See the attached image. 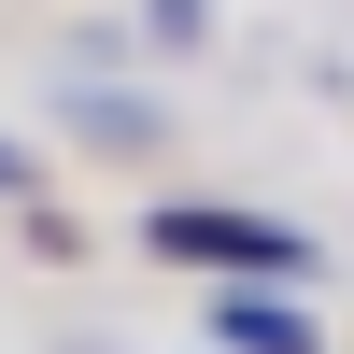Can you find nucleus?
Returning a JSON list of instances; mask_svg holds the SVG:
<instances>
[{"label": "nucleus", "mask_w": 354, "mask_h": 354, "mask_svg": "<svg viewBox=\"0 0 354 354\" xmlns=\"http://www.w3.org/2000/svg\"><path fill=\"white\" fill-rule=\"evenodd\" d=\"M156 255L213 283H312V241L270 213H227V198H156Z\"/></svg>", "instance_id": "f257e3e1"}, {"label": "nucleus", "mask_w": 354, "mask_h": 354, "mask_svg": "<svg viewBox=\"0 0 354 354\" xmlns=\"http://www.w3.org/2000/svg\"><path fill=\"white\" fill-rule=\"evenodd\" d=\"M213 340L227 354H326V326L298 312V283H227V298H213Z\"/></svg>", "instance_id": "f03ea898"}, {"label": "nucleus", "mask_w": 354, "mask_h": 354, "mask_svg": "<svg viewBox=\"0 0 354 354\" xmlns=\"http://www.w3.org/2000/svg\"><path fill=\"white\" fill-rule=\"evenodd\" d=\"M0 198H28V156H15V142H0Z\"/></svg>", "instance_id": "7ed1b4c3"}]
</instances>
